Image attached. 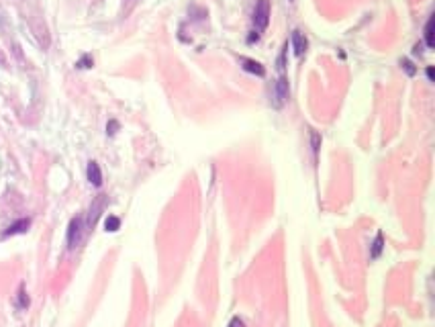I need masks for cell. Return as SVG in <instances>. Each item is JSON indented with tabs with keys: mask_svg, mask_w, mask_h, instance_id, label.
Returning <instances> with one entry per match:
<instances>
[{
	"mask_svg": "<svg viewBox=\"0 0 435 327\" xmlns=\"http://www.w3.org/2000/svg\"><path fill=\"white\" fill-rule=\"evenodd\" d=\"M27 305H29V297H27V293H25V286H21V291H18V307H21V309H25Z\"/></svg>",
	"mask_w": 435,
	"mask_h": 327,
	"instance_id": "8fae6325",
	"label": "cell"
},
{
	"mask_svg": "<svg viewBox=\"0 0 435 327\" xmlns=\"http://www.w3.org/2000/svg\"><path fill=\"white\" fill-rule=\"evenodd\" d=\"M425 43L429 47H433V16L429 18L427 25H425Z\"/></svg>",
	"mask_w": 435,
	"mask_h": 327,
	"instance_id": "9c48e42d",
	"label": "cell"
},
{
	"mask_svg": "<svg viewBox=\"0 0 435 327\" xmlns=\"http://www.w3.org/2000/svg\"><path fill=\"white\" fill-rule=\"evenodd\" d=\"M403 66H405V70H407L409 74H415V68H413V64H411L409 60H405V62H403Z\"/></svg>",
	"mask_w": 435,
	"mask_h": 327,
	"instance_id": "5bb4252c",
	"label": "cell"
},
{
	"mask_svg": "<svg viewBox=\"0 0 435 327\" xmlns=\"http://www.w3.org/2000/svg\"><path fill=\"white\" fill-rule=\"evenodd\" d=\"M86 174H88L90 184H94V186H100V184H102V172H100V166H98L96 162H90V164H88Z\"/></svg>",
	"mask_w": 435,
	"mask_h": 327,
	"instance_id": "277c9868",
	"label": "cell"
},
{
	"mask_svg": "<svg viewBox=\"0 0 435 327\" xmlns=\"http://www.w3.org/2000/svg\"><path fill=\"white\" fill-rule=\"evenodd\" d=\"M241 64H243V70H248V72H252L256 76H263V74H266V70H263L261 64H258L254 60H248V57H241Z\"/></svg>",
	"mask_w": 435,
	"mask_h": 327,
	"instance_id": "8992f818",
	"label": "cell"
},
{
	"mask_svg": "<svg viewBox=\"0 0 435 327\" xmlns=\"http://www.w3.org/2000/svg\"><path fill=\"white\" fill-rule=\"evenodd\" d=\"M119 227H121V219L119 217H115V215H108V219L104 221V229L106 231H119Z\"/></svg>",
	"mask_w": 435,
	"mask_h": 327,
	"instance_id": "52a82bcc",
	"label": "cell"
},
{
	"mask_svg": "<svg viewBox=\"0 0 435 327\" xmlns=\"http://www.w3.org/2000/svg\"><path fill=\"white\" fill-rule=\"evenodd\" d=\"M90 66H92V60H90V57H88V55L84 57V60H82V62H78V68H90Z\"/></svg>",
	"mask_w": 435,
	"mask_h": 327,
	"instance_id": "7c38bea8",
	"label": "cell"
},
{
	"mask_svg": "<svg viewBox=\"0 0 435 327\" xmlns=\"http://www.w3.org/2000/svg\"><path fill=\"white\" fill-rule=\"evenodd\" d=\"M0 64L6 66V60H4V55H2V53H0Z\"/></svg>",
	"mask_w": 435,
	"mask_h": 327,
	"instance_id": "9a60e30c",
	"label": "cell"
},
{
	"mask_svg": "<svg viewBox=\"0 0 435 327\" xmlns=\"http://www.w3.org/2000/svg\"><path fill=\"white\" fill-rule=\"evenodd\" d=\"M288 101V80L286 78H280L274 86V105L276 107H282Z\"/></svg>",
	"mask_w": 435,
	"mask_h": 327,
	"instance_id": "3957f363",
	"label": "cell"
},
{
	"mask_svg": "<svg viewBox=\"0 0 435 327\" xmlns=\"http://www.w3.org/2000/svg\"><path fill=\"white\" fill-rule=\"evenodd\" d=\"M270 0H258L256 10H254V27L258 33H263L270 25Z\"/></svg>",
	"mask_w": 435,
	"mask_h": 327,
	"instance_id": "6da1fadb",
	"label": "cell"
},
{
	"mask_svg": "<svg viewBox=\"0 0 435 327\" xmlns=\"http://www.w3.org/2000/svg\"><path fill=\"white\" fill-rule=\"evenodd\" d=\"M82 233H84V219L82 217H74L70 221V225H68V247L70 249L80 245Z\"/></svg>",
	"mask_w": 435,
	"mask_h": 327,
	"instance_id": "7a4b0ae2",
	"label": "cell"
},
{
	"mask_svg": "<svg viewBox=\"0 0 435 327\" xmlns=\"http://www.w3.org/2000/svg\"><path fill=\"white\" fill-rule=\"evenodd\" d=\"M292 47H294V53H296L298 57L307 51V37L302 35L300 31H294V33H292Z\"/></svg>",
	"mask_w": 435,
	"mask_h": 327,
	"instance_id": "5b68a950",
	"label": "cell"
},
{
	"mask_svg": "<svg viewBox=\"0 0 435 327\" xmlns=\"http://www.w3.org/2000/svg\"><path fill=\"white\" fill-rule=\"evenodd\" d=\"M29 227V219H23V221H18V223H14V225H10L8 227V231H6V235H14V233H23L25 229Z\"/></svg>",
	"mask_w": 435,
	"mask_h": 327,
	"instance_id": "ba28073f",
	"label": "cell"
},
{
	"mask_svg": "<svg viewBox=\"0 0 435 327\" xmlns=\"http://www.w3.org/2000/svg\"><path fill=\"white\" fill-rule=\"evenodd\" d=\"M380 252H382V235H378L374 241V247H372V258H378Z\"/></svg>",
	"mask_w": 435,
	"mask_h": 327,
	"instance_id": "30bf717a",
	"label": "cell"
},
{
	"mask_svg": "<svg viewBox=\"0 0 435 327\" xmlns=\"http://www.w3.org/2000/svg\"><path fill=\"white\" fill-rule=\"evenodd\" d=\"M229 327H245V325H243V321H241L239 317H233L231 323H229Z\"/></svg>",
	"mask_w": 435,
	"mask_h": 327,
	"instance_id": "4fadbf2b",
	"label": "cell"
}]
</instances>
